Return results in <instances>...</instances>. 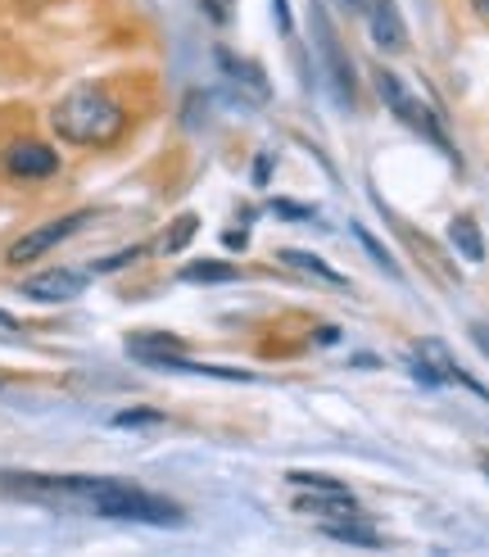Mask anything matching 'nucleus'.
Segmentation results:
<instances>
[{"label":"nucleus","instance_id":"nucleus-1","mask_svg":"<svg viewBox=\"0 0 489 557\" xmlns=\"http://www.w3.org/2000/svg\"><path fill=\"white\" fill-rule=\"evenodd\" d=\"M50 132L77 150H109L127 136V109L104 87H73L50 104Z\"/></svg>","mask_w":489,"mask_h":557},{"label":"nucleus","instance_id":"nucleus-2","mask_svg":"<svg viewBox=\"0 0 489 557\" xmlns=\"http://www.w3.org/2000/svg\"><path fill=\"white\" fill-rule=\"evenodd\" d=\"M131 481H114V476H68V471H27V476H0V490L18 494V498H37L50 508H68V512H96L104 517V508L127 490Z\"/></svg>","mask_w":489,"mask_h":557},{"label":"nucleus","instance_id":"nucleus-3","mask_svg":"<svg viewBox=\"0 0 489 557\" xmlns=\"http://www.w3.org/2000/svg\"><path fill=\"white\" fill-rule=\"evenodd\" d=\"M372 82H376V91H380V100H386V109L403 123V127H413L417 136H426V141L440 150V154H449L453 163H457V150L449 146V136H444V127H440V119L430 114V109L403 87L399 82V73H390V69H372Z\"/></svg>","mask_w":489,"mask_h":557},{"label":"nucleus","instance_id":"nucleus-4","mask_svg":"<svg viewBox=\"0 0 489 557\" xmlns=\"http://www.w3.org/2000/svg\"><path fill=\"white\" fill-rule=\"evenodd\" d=\"M96 213L91 209H77V213H64V218H50V222H41V227H33V232H23L18 240H10V249H5V268H27V263H37V259H46V255H54L64 240H73L82 227H87Z\"/></svg>","mask_w":489,"mask_h":557},{"label":"nucleus","instance_id":"nucleus-5","mask_svg":"<svg viewBox=\"0 0 489 557\" xmlns=\"http://www.w3.org/2000/svg\"><path fill=\"white\" fill-rule=\"evenodd\" d=\"M60 150H54L50 141H41V136H14V141L0 150V177L5 182H50L54 173H60Z\"/></svg>","mask_w":489,"mask_h":557},{"label":"nucleus","instance_id":"nucleus-6","mask_svg":"<svg viewBox=\"0 0 489 557\" xmlns=\"http://www.w3.org/2000/svg\"><path fill=\"white\" fill-rule=\"evenodd\" d=\"M408 368H413V376L422 385H462V389H472V395H480L489 404V385H480L472 372H462L444 341H430V336L417 341L413 345V363H408Z\"/></svg>","mask_w":489,"mask_h":557},{"label":"nucleus","instance_id":"nucleus-7","mask_svg":"<svg viewBox=\"0 0 489 557\" xmlns=\"http://www.w3.org/2000/svg\"><path fill=\"white\" fill-rule=\"evenodd\" d=\"M18 290H23V299H33V304H68V299H77L82 290H87V272H77V268H46L37 276H27Z\"/></svg>","mask_w":489,"mask_h":557},{"label":"nucleus","instance_id":"nucleus-8","mask_svg":"<svg viewBox=\"0 0 489 557\" xmlns=\"http://www.w3.org/2000/svg\"><path fill=\"white\" fill-rule=\"evenodd\" d=\"M363 14H367V33L376 50H386V54L408 50V23L399 14V0H363Z\"/></svg>","mask_w":489,"mask_h":557},{"label":"nucleus","instance_id":"nucleus-9","mask_svg":"<svg viewBox=\"0 0 489 557\" xmlns=\"http://www.w3.org/2000/svg\"><path fill=\"white\" fill-rule=\"evenodd\" d=\"M294 512H304V517H313L317 525H326V521H353V517H363V504H359V498H353L349 490H340V494L299 490V494H294Z\"/></svg>","mask_w":489,"mask_h":557},{"label":"nucleus","instance_id":"nucleus-10","mask_svg":"<svg viewBox=\"0 0 489 557\" xmlns=\"http://www.w3.org/2000/svg\"><path fill=\"white\" fill-rule=\"evenodd\" d=\"M313 18H317V46H322L326 69H331L336 91H340V100L353 104V64H349V54H344V46H340V37H336L331 18H326V10H313Z\"/></svg>","mask_w":489,"mask_h":557},{"label":"nucleus","instance_id":"nucleus-11","mask_svg":"<svg viewBox=\"0 0 489 557\" xmlns=\"http://www.w3.org/2000/svg\"><path fill=\"white\" fill-rule=\"evenodd\" d=\"M449 245L457 249L467 263H485V232H480V222L472 213H457L449 222Z\"/></svg>","mask_w":489,"mask_h":557},{"label":"nucleus","instance_id":"nucleus-12","mask_svg":"<svg viewBox=\"0 0 489 557\" xmlns=\"http://www.w3.org/2000/svg\"><path fill=\"white\" fill-rule=\"evenodd\" d=\"M277 259H281L286 268H294V272H304V276H317V282L336 286V290H344V286H349V282H344V272H336L331 263H322L317 255H309V249H277Z\"/></svg>","mask_w":489,"mask_h":557},{"label":"nucleus","instance_id":"nucleus-13","mask_svg":"<svg viewBox=\"0 0 489 557\" xmlns=\"http://www.w3.org/2000/svg\"><path fill=\"white\" fill-rule=\"evenodd\" d=\"M322 535H331V540H340V544H353V548H386V540H380L372 525H367V517H353V521H326L322 525Z\"/></svg>","mask_w":489,"mask_h":557},{"label":"nucleus","instance_id":"nucleus-14","mask_svg":"<svg viewBox=\"0 0 489 557\" xmlns=\"http://www.w3.org/2000/svg\"><path fill=\"white\" fill-rule=\"evenodd\" d=\"M236 276H240V268L217 263V259H196L181 268V282H190V286H223V282H236Z\"/></svg>","mask_w":489,"mask_h":557},{"label":"nucleus","instance_id":"nucleus-15","mask_svg":"<svg viewBox=\"0 0 489 557\" xmlns=\"http://www.w3.org/2000/svg\"><path fill=\"white\" fill-rule=\"evenodd\" d=\"M196 232H200V218L196 213H181V218H173V227L159 236L154 249H159V255H181V249L196 240Z\"/></svg>","mask_w":489,"mask_h":557},{"label":"nucleus","instance_id":"nucleus-16","mask_svg":"<svg viewBox=\"0 0 489 557\" xmlns=\"http://www.w3.org/2000/svg\"><path fill=\"white\" fill-rule=\"evenodd\" d=\"M217 64L227 69V77L231 82H244L254 96H267V77L259 73V64H250V60H236V54H227V50H217Z\"/></svg>","mask_w":489,"mask_h":557},{"label":"nucleus","instance_id":"nucleus-17","mask_svg":"<svg viewBox=\"0 0 489 557\" xmlns=\"http://www.w3.org/2000/svg\"><path fill=\"white\" fill-rule=\"evenodd\" d=\"M290 485L294 490H313V494H340V490H349L344 481L322 476V471H290Z\"/></svg>","mask_w":489,"mask_h":557},{"label":"nucleus","instance_id":"nucleus-18","mask_svg":"<svg viewBox=\"0 0 489 557\" xmlns=\"http://www.w3.org/2000/svg\"><path fill=\"white\" fill-rule=\"evenodd\" d=\"M146 255V245H127V249H118V255H109V259H100L91 272H118V268H127V263H136Z\"/></svg>","mask_w":489,"mask_h":557},{"label":"nucleus","instance_id":"nucleus-19","mask_svg":"<svg viewBox=\"0 0 489 557\" xmlns=\"http://www.w3.org/2000/svg\"><path fill=\"white\" fill-rule=\"evenodd\" d=\"M154 422H163V412H154V408H131V412L114 417V426H154Z\"/></svg>","mask_w":489,"mask_h":557},{"label":"nucleus","instance_id":"nucleus-20","mask_svg":"<svg viewBox=\"0 0 489 557\" xmlns=\"http://www.w3.org/2000/svg\"><path fill=\"white\" fill-rule=\"evenodd\" d=\"M272 213H281L286 222H313V218H317V209L294 205V200H272Z\"/></svg>","mask_w":489,"mask_h":557},{"label":"nucleus","instance_id":"nucleus-21","mask_svg":"<svg viewBox=\"0 0 489 557\" xmlns=\"http://www.w3.org/2000/svg\"><path fill=\"white\" fill-rule=\"evenodd\" d=\"M359 240H363V245H367V255H372V259H376V263H380V268H386V272H390V276H403V272H399V263H394V259H390V255H386V249H380V245H376V236H372V232H363V227H359Z\"/></svg>","mask_w":489,"mask_h":557},{"label":"nucleus","instance_id":"nucleus-22","mask_svg":"<svg viewBox=\"0 0 489 557\" xmlns=\"http://www.w3.org/2000/svg\"><path fill=\"white\" fill-rule=\"evenodd\" d=\"M272 14H277L281 33H290V27H294V18H290V0H272Z\"/></svg>","mask_w":489,"mask_h":557},{"label":"nucleus","instance_id":"nucleus-23","mask_svg":"<svg viewBox=\"0 0 489 557\" xmlns=\"http://www.w3.org/2000/svg\"><path fill=\"white\" fill-rule=\"evenodd\" d=\"M267 177H272V154H259L254 159V186H267Z\"/></svg>","mask_w":489,"mask_h":557},{"label":"nucleus","instance_id":"nucleus-24","mask_svg":"<svg viewBox=\"0 0 489 557\" xmlns=\"http://www.w3.org/2000/svg\"><path fill=\"white\" fill-rule=\"evenodd\" d=\"M472 341H476V349L489 358V326H485V322H472Z\"/></svg>","mask_w":489,"mask_h":557},{"label":"nucleus","instance_id":"nucleus-25","mask_svg":"<svg viewBox=\"0 0 489 557\" xmlns=\"http://www.w3.org/2000/svg\"><path fill=\"white\" fill-rule=\"evenodd\" d=\"M244 240H250L244 232H227V236H223V245H227V249H244Z\"/></svg>","mask_w":489,"mask_h":557},{"label":"nucleus","instance_id":"nucleus-26","mask_svg":"<svg viewBox=\"0 0 489 557\" xmlns=\"http://www.w3.org/2000/svg\"><path fill=\"white\" fill-rule=\"evenodd\" d=\"M467 5H472V14H476V18H485V23H489V0H467Z\"/></svg>","mask_w":489,"mask_h":557},{"label":"nucleus","instance_id":"nucleus-27","mask_svg":"<svg viewBox=\"0 0 489 557\" xmlns=\"http://www.w3.org/2000/svg\"><path fill=\"white\" fill-rule=\"evenodd\" d=\"M0 326H5V331H18V318H10L5 309H0Z\"/></svg>","mask_w":489,"mask_h":557},{"label":"nucleus","instance_id":"nucleus-28","mask_svg":"<svg viewBox=\"0 0 489 557\" xmlns=\"http://www.w3.org/2000/svg\"><path fill=\"white\" fill-rule=\"evenodd\" d=\"M480 471H485V476H489V454H480Z\"/></svg>","mask_w":489,"mask_h":557},{"label":"nucleus","instance_id":"nucleus-29","mask_svg":"<svg viewBox=\"0 0 489 557\" xmlns=\"http://www.w3.org/2000/svg\"><path fill=\"white\" fill-rule=\"evenodd\" d=\"M344 5H353V10H363V0H344Z\"/></svg>","mask_w":489,"mask_h":557}]
</instances>
